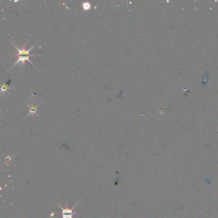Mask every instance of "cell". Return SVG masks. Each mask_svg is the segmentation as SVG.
Here are the masks:
<instances>
[{
	"instance_id": "obj_4",
	"label": "cell",
	"mask_w": 218,
	"mask_h": 218,
	"mask_svg": "<svg viewBox=\"0 0 218 218\" xmlns=\"http://www.w3.org/2000/svg\"><path fill=\"white\" fill-rule=\"evenodd\" d=\"M27 104L28 107L29 108V113L25 116V118L28 117L29 115H30V114H31V115H32V114H36V115L38 116V114H37V112L39 110L37 109V107L39 106V104H37V106H33V105H29L28 104Z\"/></svg>"
},
{
	"instance_id": "obj_1",
	"label": "cell",
	"mask_w": 218,
	"mask_h": 218,
	"mask_svg": "<svg viewBox=\"0 0 218 218\" xmlns=\"http://www.w3.org/2000/svg\"><path fill=\"white\" fill-rule=\"evenodd\" d=\"M79 204V203H78ZM76 204L74 207H73L72 208H69L68 205L67 206L66 208H63L60 205V204H58L59 207L60 208V209L61 210V215H62V217H61V218H73L74 216H75V215L77 214V213H76L74 212V209L75 208V207H76V206L78 205V204Z\"/></svg>"
},
{
	"instance_id": "obj_6",
	"label": "cell",
	"mask_w": 218,
	"mask_h": 218,
	"mask_svg": "<svg viewBox=\"0 0 218 218\" xmlns=\"http://www.w3.org/2000/svg\"><path fill=\"white\" fill-rule=\"evenodd\" d=\"M10 88V87H8L7 84H5V83H3L1 85V90L2 93H3L5 92H7L8 89Z\"/></svg>"
},
{
	"instance_id": "obj_5",
	"label": "cell",
	"mask_w": 218,
	"mask_h": 218,
	"mask_svg": "<svg viewBox=\"0 0 218 218\" xmlns=\"http://www.w3.org/2000/svg\"><path fill=\"white\" fill-rule=\"evenodd\" d=\"M82 8H83V9L84 10H90V8H91V5L90 3H89L85 2L82 4Z\"/></svg>"
},
{
	"instance_id": "obj_3",
	"label": "cell",
	"mask_w": 218,
	"mask_h": 218,
	"mask_svg": "<svg viewBox=\"0 0 218 218\" xmlns=\"http://www.w3.org/2000/svg\"><path fill=\"white\" fill-rule=\"evenodd\" d=\"M29 57H29V56H25V57H22V56H20V57H19L18 60H17V61H16V62L13 65V66L12 67L11 69H12L13 67H14L15 65H17V63H20H20H22V65H23V67H25V61H28L29 63H30L31 64H32V65H33V63H32L31 61V60H29Z\"/></svg>"
},
{
	"instance_id": "obj_2",
	"label": "cell",
	"mask_w": 218,
	"mask_h": 218,
	"mask_svg": "<svg viewBox=\"0 0 218 218\" xmlns=\"http://www.w3.org/2000/svg\"><path fill=\"white\" fill-rule=\"evenodd\" d=\"M12 44L13 46L17 50V52H18V54H16V57H20V56H23V55L29 56V57H33V56H39V54H31L30 53V51H31V49L33 48L35 45H36V44H35L33 46H32L31 48H29L28 50H26V48H26V44H23L22 49H19L16 45H14V44L12 42Z\"/></svg>"
}]
</instances>
